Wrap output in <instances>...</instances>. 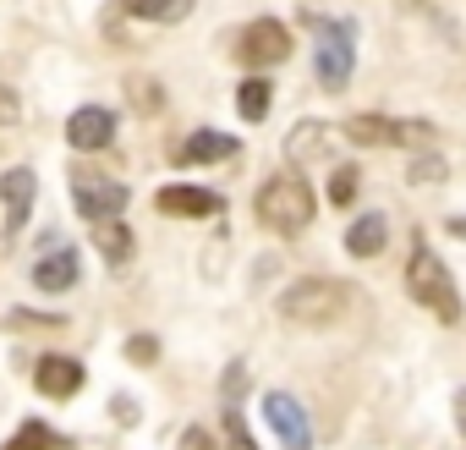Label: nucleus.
<instances>
[{"mask_svg": "<svg viewBox=\"0 0 466 450\" xmlns=\"http://www.w3.org/2000/svg\"><path fill=\"white\" fill-rule=\"evenodd\" d=\"M72 203H77V214H83V220L105 225V220H116V214L127 209V187H121V181H94V176H77Z\"/></svg>", "mask_w": 466, "mask_h": 450, "instance_id": "8", "label": "nucleus"}, {"mask_svg": "<svg viewBox=\"0 0 466 450\" xmlns=\"http://www.w3.org/2000/svg\"><path fill=\"white\" fill-rule=\"evenodd\" d=\"M346 138L362 148H428L439 132L428 121H390V116H351Z\"/></svg>", "mask_w": 466, "mask_h": 450, "instance_id": "5", "label": "nucleus"}, {"mask_svg": "<svg viewBox=\"0 0 466 450\" xmlns=\"http://www.w3.org/2000/svg\"><path fill=\"white\" fill-rule=\"evenodd\" d=\"M225 439H230V450H258L253 434L242 428V412H237V406H225Z\"/></svg>", "mask_w": 466, "mask_h": 450, "instance_id": "24", "label": "nucleus"}, {"mask_svg": "<svg viewBox=\"0 0 466 450\" xmlns=\"http://www.w3.org/2000/svg\"><path fill=\"white\" fill-rule=\"evenodd\" d=\"M242 390H248V368H242V363H230V368H225V406H237Z\"/></svg>", "mask_w": 466, "mask_h": 450, "instance_id": "25", "label": "nucleus"}, {"mask_svg": "<svg viewBox=\"0 0 466 450\" xmlns=\"http://www.w3.org/2000/svg\"><path fill=\"white\" fill-rule=\"evenodd\" d=\"M264 417H269V428H275V439H280L286 450H313L308 412H302L286 390H269V395H264Z\"/></svg>", "mask_w": 466, "mask_h": 450, "instance_id": "7", "label": "nucleus"}, {"mask_svg": "<svg viewBox=\"0 0 466 450\" xmlns=\"http://www.w3.org/2000/svg\"><path fill=\"white\" fill-rule=\"evenodd\" d=\"M159 214H170V220H203V214H219V192H208V187H159Z\"/></svg>", "mask_w": 466, "mask_h": 450, "instance_id": "12", "label": "nucleus"}, {"mask_svg": "<svg viewBox=\"0 0 466 450\" xmlns=\"http://www.w3.org/2000/svg\"><path fill=\"white\" fill-rule=\"evenodd\" d=\"M127 357H132V363H154V357H159V341H148V335H132V341H127Z\"/></svg>", "mask_w": 466, "mask_h": 450, "instance_id": "27", "label": "nucleus"}, {"mask_svg": "<svg viewBox=\"0 0 466 450\" xmlns=\"http://www.w3.org/2000/svg\"><path fill=\"white\" fill-rule=\"evenodd\" d=\"M313 187L302 181V170H275L264 187H258V220L280 237H302L313 225Z\"/></svg>", "mask_w": 466, "mask_h": 450, "instance_id": "1", "label": "nucleus"}, {"mask_svg": "<svg viewBox=\"0 0 466 450\" xmlns=\"http://www.w3.org/2000/svg\"><path fill=\"white\" fill-rule=\"evenodd\" d=\"M308 34L319 45V83L324 88H346L351 66H357V28L346 17H308Z\"/></svg>", "mask_w": 466, "mask_h": 450, "instance_id": "3", "label": "nucleus"}, {"mask_svg": "<svg viewBox=\"0 0 466 450\" xmlns=\"http://www.w3.org/2000/svg\"><path fill=\"white\" fill-rule=\"evenodd\" d=\"M269 99H275V94H269V83H264V77H253V83H242V88H237V110H242L248 121H264V116H269Z\"/></svg>", "mask_w": 466, "mask_h": 450, "instance_id": "19", "label": "nucleus"}, {"mask_svg": "<svg viewBox=\"0 0 466 450\" xmlns=\"http://www.w3.org/2000/svg\"><path fill=\"white\" fill-rule=\"evenodd\" d=\"M116 12L121 17H137V23H181L192 17V0H116Z\"/></svg>", "mask_w": 466, "mask_h": 450, "instance_id": "15", "label": "nucleus"}, {"mask_svg": "<svg viewBox=\"0 0 466 450\" xmlns=\"http://www.w3.org/2000/svg\"><path fill=\"white\" fill-rule=\"evenodd\" d=\"M23 121V99L12 88H0V127H17Z\"/></svg>", "mask_w": 466, "mask_h": 450, "instance_id": "26", "label": "nucleus"}, {"mask_svg": "<svg viewBox=\"0 0 466 450\" xmlns=\"http://www.w3.org/2000/svg\"><path fill=\"white\" fill-rule=\"evenodd\" d=\"M181 450H214V439H208L203 428H187V434H181Z\"/></svg>", "mask_w": 466, "mask_h": 450, "instance_id": "28", "label": "nucleus"}, {"mask_svg": "<svg viewBox=\"0 0 466 450\" xmlns=\"http://www.w3.org/2000/svg\"><path fill=\"white\" fill-rule=\"evenodd\" d=\"M406 291L417 308L439 313V324H461V297H455V281L450 270L439 264V253L428 242H411V264H406Z\"/></svg>", "mask_w": 466, "mask_h": 450, "instance_id": "2", "label": "nucleus"}, {"mask_svg": "<svg viewBox=\"0 0 466 450\" xmlns=\"http://www.w3.org/2000/svg\"><path fill=\"white\" fill-rule=\"evenodd\" d=\"M61 445H66V439H61V434H56L50 423L28 417V423H23V428H17V434L6 439V445H0V450H61Z\"/></svg>", "mask_w": 466, "mask_h": 450, "instance_id": "17", "label": "nucleus"}, {"mask_svg": "<svg viewBox=\"0 0 466 450\" xmlns=\"http://www.w3.org/2000/svg\"><path fill=\"white\" fill-rule=\"evenodd\" d=\"M406 176H411V181H444V159H439L433 148H422V154L406 165Z\"/></svg>", "mask_w": 466, "mask_h": 450, "instance_id": "22", "label": "nucleus"}, {"mask_svg": "<svg viewBox=\"0 0 466 450\" xmlns=\"http://www.w3.org/2000/svg\"><path fill=\"white\" fill-rule=\"evenodd\" d=\"M340 308H346V286L340 281H319V275L297 281L280 297V319H291V324H329Z\"/></svg>", "mask_w": 466, "mask_h": 450, "instance_id": "4", "label": "nucleus"}, {"mask_svg": "<svg viewBox=\"0 0 466 450\" xmlns=\"http://www.w3.org/2000/svg\"><path fill=\"white\" fill-rule=\"evenodd\" d=\"M455 423H461V439H466V390L455 395Z\"/></svg>", "mask_w": 466, "mask_h": 450, "instance_id": "29", "label": "nucleus"}, {"mask_svg": "<svg viewBox=\"0 0 466 450\" xmlns=\"http://www.w3.org/2000/svg\"><path fill=\"white\" fill-rule=\"evenodd\" d=\"M77 281H83V259H77L72 248L50 242V253L34 264V286H39V291H50V297H61V291H72Z\"/></svg>", "mask_w": 466, "mask_h": 450, "instance_id": "11", "label": "nucleus"}, {"mask_svg": "<svg viewBox=\"0 0 466 450\" xmlns=\"http://www.w3.org/2000/svg\"><path fill=\"white\" fill-rule=\"evenodd\" d=\"M324 138H329V132H324L319 121H302V127L291 132V159H297V165H308V159H319V143H324Z\"/></svg>", "mask_w": 466, "mask_h": 450, "instance_id": "20", "label": "nucleus"}, {"mask_svg": "<svg viewBox=\"0 0 466 450\" xmlns=\"http://www.w3.org/2000/svg\"><path fill=\"white\" fill-rule=\"evenodd\" d=\"M237 56H242L248 66H280V61H291V34H286V23H275V17L248 23Z\"/></svg>", "mask_w": 466, "mask_h": 450, "instance_id": "6", "label": "nucleus"}, {"mask_svg": "<svg viewBox=\"0 0 466 450\" xmlns=\"http://www.w3.org/2000/svg\"><path fill=\"white\" fill-rule=\"evenodd\" d=\"M110 138H116V116H110L105 105H83V110L66 121V143H72V148H83V154L110 148Z\"/></svg>", "mask_w": 466, "mask_h": 450, "instance_id": "10", "label": "nucleus"}, {"mask_svg": "<svg viewBox=\"0 0 466 450\" xmlns=\"http://www.w3.org/2000/svg\"><path fill=\"white\" fill-rule=\"evenodd\" d=\"M34 192H39V176L28 165H17V170L0 176V203H6V225H0V231H6V237H17L23 220L34 214Z\"/></svg>", "mask_w": 466, "mask_h": 450, "instance_id": "9", "label": "nucleus"}, {"mask_svg": "<svg viewBox=\"0 0 466 450\" xmlns=\"http://www.w3.org/2000/svg\"><path fill=\"white\" fill-rule=\"evenodd\" d=\"M237 154V138H225V132H192L170 159L176 165H219V159H230Z\"/></svg>", "mask_w": 466, "mask_h": 450, "instance_id": "14", "label": "nucleus"}, {"mask_svg": "<svg viewBox=\"0 0 466 450\" xmlns=\"http://www.w3.org/2000/svg\"><path fill=\"white\" fill-rule=\"evenodd\" d=\"M384 231H390L384 214H362L351 231H346V253H351V259H373V253H384V242H390Z\"/></svg>", "mask_w": 466, "mask_h": 450, "instance_id": "16", "label": "nucleus"}, {"mask_svg": "<svg viewBox=\"0 0 466 450\" xmlns=\"http://www.w3.org/2000/svg\"><path fill=\"white\" fill-rule=\"evenodd\" d=\"M34 384H39L50 401H66V395L83 390V363H77V357H45V363L34 368Z\"/></svg>", "mask_w": 466, "mask_h": 450, "instance_id": "13", "label": "nucleus"}, {"mask_svg": "<svg viewBox=\"0 0 466 450\" xmlns=\"http://www.w3.org/2000/svg\"><path fill=\"white\" fill-rule=\"evenodd\" d=\"M450 231H455V237H461V242H466V220H450Z\"/></svg>", "mask_w": 466, "mask_h": 450, "instance_id": "30", "label": "nucleus"}, {"mask_svg": "<svg viewBox=\"0 0 466 450\" xmlns=\"http://www.w3.org/2000/svg\"><path fill=\"white\" fill-rule=\"evenodd\" d=\"M6 324H12V330H61L66 319H56V313H28V308H12V313H6Z\"/></svg>", "mask_w": 466, "mask_h": 450, "instance_id": "23", "label": "nucleus"}, {"mask_svg": "<svg viewBox=\"0 0 466 450\" xmlns=\"http://www.w3.org/2000/svg\"><path fill=\"white\" fill-rule=\"evenodd\" d=\"M351 198H357V165H340V170L329 176V203H335V209H346Z\"/></svg>", "mask_w": 466, "mask_h": 450, "instance_id": "21", "label": "nucleus"}, {"mask_svg": "<svg viewBox=\"0 0 466 450\" xmlns=\"http://www.w3.org/2000/svg\"><path fill=\"white\" fill-rule=\"evenodd\" d=\"M94 242H99V253H105L110 264H127V259H132V231H127L121 220H105Z\"/></svg>", "mask_w": 466, "mask_h": 450, "instance_id": "18", "label": "nucleus"}]
</instances>
